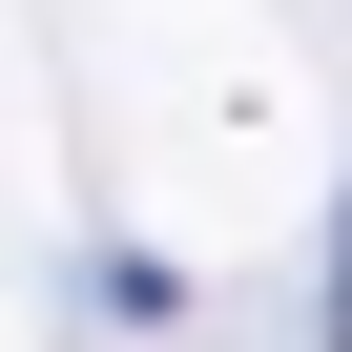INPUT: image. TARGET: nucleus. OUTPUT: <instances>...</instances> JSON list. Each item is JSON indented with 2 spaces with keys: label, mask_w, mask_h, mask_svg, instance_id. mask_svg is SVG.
Here are the masks:
<instances>
[]
</instances>
